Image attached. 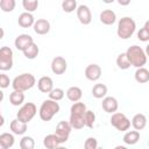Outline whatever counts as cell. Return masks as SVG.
<instances>
[{"instance_id":"8","label":"cell","mask_w":149,"mask_h":149,"mask_svg":"<svg viewBox=\"0 0 149 149\" xmlns=\"http://www.w3.org/2000/svg\"><path fill=\"white\" fill-rule=\"evenodd\" d=\"M71 126L69 123V121H59L56 126V132H55V135L56 137L58 139L59 141V144L64 143L68 141L69 139V135L71 133Z\"/></svg>"},{"instance_id":"16","label":"cell","mask_w":149,"mask_h":149,"mask_svg":"<svg viewBox=\"0 0 149 149\" xmlns=\"http://www.w3.org/2000/svg\"><path fill=\"white\" fill-rule=\"evenodd\" d=\"M17 22H19V26H21L22 28H28V27L34 26L35 19H34V16H33L31 13L23 12V13H21V14L19 15Z\"/></svg>"},{"instance_id":"46","label":"cell","mask_w":149,"mask_h":149,"mask_svg":"<svg viewBox=\"0 0 149 149\" xmlns=\"http://www.w3.org/2000/svg\"><path fill=\"white\" fill-rule=\"evenodd\" d=\"M0 149H7V148H6L3 144H1V143H0Z\"/></svg>"},{"instance_id":"14","label":"cell","mask_w":149,"mask_h":149,"mask_svg":"<svg viewBox=\"0 0 149 149\" xmlns=\"http://www.w3.org/2000/svg\"><path fill=\"white\" fill-rule=\"evenodd\" d=\"M34 31L37 35H45L50 31V23L45 19H38L34 22Z\"/></svg>"},{"instance_id":"32","label":"cell","mask_w":149,"mask_h":149,"mask_svg":"<svg viewBox=\"0 0 149 149\" xmlns=\"http://www.w3.org/2000/svg\"><path fill=\"white\" fill-rule=\"evenodd\" d=\"M35 141L31 136H23L20 141V148L21 149H34Z\"/></svg>"},{"instance_id":"6","label":"cell","mask_w":149,"mask_h":149,"mask_svg":"<svg viewBox=\"0 0 149 149\" xmlns=\"http://www.w3.org/2000/svg\"><path fill=\"white\" fill-rule=\"evenodd\" d=\"M111 125L120 132H126L130 127V120L123 113L115 112L111 116Z\"/></svg>"},{"instance_id":"17","label":"cell","mask_w":149,"mask_h":149,"mask_svg":"<svg viewBox=\"0 0 149 149\" xmlns=\"http://www.w3.org/2000/svg\"><path fill=\"white\" fill-rule=\"evenodd\" d=\"M132 126L134 127L135 130H142L146 126H147V118L144 114L142 113H137L133 116L132 119Z\"/></svg>"},{"instance_id":"23","label":"cell","mask_w":149,"mask_h":149,"mask_svg":"<svg viewBox=\"0 0 149 149\" xmlns=\"http://www.w3.org/2000/svg\"><path fill=\"white\" fill-rule=\"evenodd\" d=\"M92 94L97 99L105 98L107 94V86L105 84H95L92 88Z\"/></svg>"},{"instance_id":"30","label":"cell","mask_w":149,"mask_h":149,"mask_svg":"<svg viewBox=\"0 0 149 149\" xmlns=\"http://www.w3.org/2000/svg\"><path fill=\"white\" fill-rule=\"evenodd\" d=\"M116 65L121 70H127L128 68H130V63H129V61H128V58H127V56H126L125 52L120 54L116 57Z\"/></svg>"},{"instance_id":"34","label":"cell","mask_w":149,"mask_h":149,"mask_svg":"<svg viewBox=\"0 0 149 149\" xmlns=\"http://www.w3.org/2000/svg\"><path fill=\"white\" fill-rule=\"evenodd\" d=\"M22 6H23V8L26 9L27 13H31V12L37 9L38 1L37 0H23L22 1Z\"/></svg>"},{"instance_id":"37","label":"cell","mask_w":149,"mask_h":149,"mask_svg":"<svg viewBox=\"0 0 149 149\" xmlns=\"http://www.w3.org/2000/svg\"><path fill=\"white\" fill-rule=\"evenodd\" d=\"M62 8L66 13H71L77 9V1L76 0H64L62 2Z\"/></svg>"},{"instance_id":"15","label":"cell","mask_w":149,"mask_h":149,"mask_svg":"<svg viewBox=\"0 0 149 149\" xmlns=\"http://www.w3.org/2000/svg\"><path fill=\"white\" fill-rule=\"evenodd\" d=\"M37 87H38V90H40L41 92H43V93H49V92L54 88V81H52V79H51L50 77L43 76V77H41V78L38 79V81H37Z\"/></svg>"},{"instance_id":"39","label":"cell","mask_w":149,"mask_h":149,"mask_svg":"<svg viewBox=\"0 0 149 149\" xmlns=\"http://www.w3.org/2000/svg\"><path fill=\"white\" fill-rule=\"evenodd\" d=\"M10 84L9 77L5 73H0V88H7Z\"/></svg>"},{"instance_id":"27","label":"cell","mask_w":149,"mask_h":149,"mask_svg":"<svg viewBox=\"0 0 149 149\" xmlns=\"http://www.w3.org/2000/svg\"><path fill=\"white\" fill-rule=\"evenodd\" d=\"M9 101L13 106H19L24 101V94L23 92H19V91H13L9 94Z\"/></svg>"},{"instance_id":"9","label":"cell","mask_w":149,"mask_h":149,"mask_svg":"<svg viewBox=\"0 0 149 149\" xmlns=\"http://www.w3.org/2000/svg\"><path fill=\"white\" fill-rule=\"evenodd\" d=\"M77 17L81 24H90L92 21V14L86 5H79L77 7Z\"/></svg>"},{"instance_id":"13","label":"cell","mask_w":149,"mask_h":149,"mask_svg":"<svg viewBox=\"0 0 149 149\" xmlns=\"http://www.w3.org/2000/svg\"><path fill=\"white\" fill-rule=\"evenodd\" d=\"M101 106H102V109L105 112H107V113H115L118 111L119 104H118V100L114 97H105L102 99Z\"/></svg>"},{"instance_id":"2","label":"cell","mask_w":149,"mask_h":149,"mask_svg":"<svg viewBox=\"0 0 149 149\" xmlns=\"http://www.w3.org/2000/svg\"><path fill=\"white\" fill-rule=\"evenodd\" d=\"M135 29H136L135 21L129 16H125V17H121L118 23L116 34L120 38L127 40L133 36V34L135 33Z\"/></svg>"},{"instance_id":"31","label":"cell","mask_w":149,"mask_h":149,"mask_svg":"<svg viewBox=\"0 0 149 149\" xmlns=\"http://www.w3.org/2000/svg\"><path fill=\"white\" fill-rule=\"evenodd\" d=\"M15 0H1L0 1V8L2 12H6V13H9V12H13L14 8H15Z\"/></svg>"},{"instance_id":"25","label":"cell","mask_w":149,"mask_h":149,"mask_svg":"<svg viewBox=\"0 0 149 149\" xmlns=\"http://www.w3.org/2000/svg\"><path fill=\"white\" fill-rule=\"evenodd\" d=\"M22 52H23V55H24L26 58H28V59H34V58L37 57V55H38V52H40V49H38L37 44L31 43V44H30L28 48H26Z\"/></svg>"},{"instance_id":"29","label":"cell","mask_w":149,"mask_h":149,"mask_svg":"<svg viewBox=\"0 0 149 149\" xmlns=\"http://www.w3.org/2000/svg\"><path fill=\"white\" fill-rule=\"evenodd\" d=\"M14 142H15V139H14V135L10 134V133H2L0 135V143L3 144L7 149H9L10 147L14 146Z\"/></svg>"},{"instance_id":"38","label":"cell","mask_w":149,"mask_h":149,"mask_svg":"<svg viewBox=\"0 0 149 149\" xmlns=\"http://www.w3.org/2000/svg\"><path fill=\"white\" fill-rule=\"evenodd\" d=\"M98 147V141L95 137H88L86 139L84 143V149H97Z\"/></svg>"},{"instance_id":"35","label":"cell","mask_w":149,"mask_h":149,"mask_svg":"<svg viewBox=\"0 0 149 149\" xmlns=\"http://www.w3.org/2000/svg\"><path fill=\"white\" fill-rule=\"evenodd\" d=\"M84 123L86 127L88 128H92L93 125H94V121H95V114L92 112V111H86L84 113Z\"/></svg>"},{"instance_id":"45","label":"cell","mask_w":149,"mask_h":149,"mask_svg":"<svg viewBox=\"0 0 149 149\" xmlns=\"http://www.w3.org/2000/svg\"><path fill=\"white\" fill-rule=\"evenodd\" d=\"M55 149H68V148H65V147H62V146H58V147H56Z\"/></svg>"},{"instance_id":"22","label":"cell","mask_w":149,"mask_h":149,"mask_svg":"<svg viewBox=\"0 0 149 149\" xmlns=\"http://www.w3.org/2000/svg\"><path fill=\"white\" fill-rule=\"evenodd\" d=\"M134 76H135V80L137 83L144 84V83L149 81V71L146 68H139L135 71V74Z\"/></svg>"},{"instance_id":"3","label":"cell","mask_w":149,"mask_h":149,"mask_svg":"<svg viewBox=\"0 0 149 149\" xmlns=\"http://www.w3.org/2000/svg\"><path fill=\"white\" fill-rule=\"evenodd\" d=\"M35 84H36V79L31 73H22V74L15 77L14 80L12 81V86H13L14 91H19V92L28 91Z\"/></svg>"},{"instance_id":"1","label":"cell","mask_w":149,"mask_h":149,"mask_svg":"<svg viewBox=\"0 0 149 149\" xmlns=\"http://www.w3.org/2000/svg\"><path fill=\"white\" fill-rule=\"evenodd\" d=\"M125 54H126L130 65H133L137 69L143 68V65H146V63H147V55L143 51V49L139 45L129 47Z\"/></svg>"},{"instance_id":"12","label":"cell","mask_w":149,"mask_h":149,"mask_svg":"<svg viewBox=\"0 0 149 149\" xmlns=\"http://www.w3.org/2000/svg\"><path fill=\"white\" fill-rule=\"evenodd\" d=\"M31 43H34V40H33V37H31L30 35H28V34H21V35H19V36L15 38V41H14V44H15L16 49H17V50H21V51H23L26 48H28Z\"/></svg>"},{"instance_id":"19","label":"cell","mask_w":149,"mask_h":149,"mask_svg":"<svg viewBox=\"0 0 149 149\" xmlns=\"http://www.w3.org/2000/svg\"><path fill=\"white\" fill-rule=\"evenodd\" d=\"M81 95H83V92L78 87V86H71L68 88L66 91V97L70 101L72 102H77L81 99Z\"/></svg>"},{"instance_id":"21","label":"cell","mask_w":149,"mask_h":149,"mask_svg":"<svg viewBox=\"0 0 149 149\" xmlns=\"http://www.w3.org/2000/svg\"><path fill=\"white\" fill-rule=\"evenodd\" d=\"M139 140H140V133L137 130H129L123 135V142L129 146L137 143Z\"/></svg>"},{"instance_id":"33","label":"cell","mask_w":149,"mask_h":149,"mask_svg":"<svg viewBox=\"0 0 149 149\" xmlns=\"http://www.w3.org/2000/svg\"><path fill=\"white\" fill-rule=\"evenodd\" d=\"M149 22L147 21L146 23H144V26L139 30V33H137V38L140 40V41H143V42H147V41H149Z\"/></svg>"},{"instance_id":"4","label":"cell","mask_w":149,"mask_h":149,"mask_svg":"<svg viewBox=\"0 0 149 149\" xmlns=\"http://www.w3.org/2000/svg\"><path fill=\"white\" fill-rule=\"evenodd\" d=\"M59 108L61 107H59V104L57 101H54V100H50V99L44 100L42 102L41 107H40V111H38L41 120L50 121L59 112Z\"/></svg>"},{"instance_id":"24","label":"cell","mask_w":149,"mask_h":149,"mask_svg":"<svg viewBox=\"0 0 149 149\" xmlns=\"http://www.w3.org/2000/svg\"><path fill=\"white\" fill-rule=\"evenodd\" d=\"M43 144L47 149H55L59 146V141L55 134H49L43 139Z\"/></svg>"},{"instance_id":"11","label":"cell","mask_w":149,"mask_h":149,"mask_svg":"<svg viewBox=\"0 0 149 149\" xmlns=\"http://www.w3.org/2000/svg\"><path fill=\"white\" fill-rule=\"evenodd\" d=\"M85 77L91 80L95 81L101 77V68L98 64H90L85 69Z\"/></svg>"},{"instance_id":"42","label":"cell","mask_w":149,"mask_h":149,"mask_svg":"<svg viewBox=\"0 0 149 149\" xmlns=\"http://www.w3.org/2000/svg\"><path fill=\"white\" fill-rule=\"evenodd\" d=\"M119 3H120V5H128L129 1H121V0H119Z\"/></svg>"},{"instance_id":"36","label":"cell","mask_w":149,"mask_h":149,"mask_svg":"<svg viewBox=\"0 0 149 149\" xmlns=\"http://www.w3.org/2000/svg\"><path fill=\"white\" fill-rule=\"evenodd\" d=\"M64 91L62 88H52L50 92H49V99L50 100H54V101H59L64 98Z\"/></svg>"},{"instance_id":"5","label":"cell","mask_w":149,"mask_h":149,"mask_svg":"<svg viewBox=\"0 0 149 149\" xmlns=\"http://www.w3.org/2000/svg\"><path fill=\"white\" fill-rule=\"evenodd\" d=\"M36 112H37V108H36L35 104L26 102L23 106H21V108L16 113V119L23 123H28L36 115Z\"/></svg>"},{"instance_id":"43","label":"cell","mask_w":149,"mask_h":149,"mask_svg":"<svg viewBox=\"0 0 149 149\" xmlns=\"http://www.w3.org/2000/svg\"><path fill=\"white\" fill-rule=\"evenodd\" d=\"M2 100H3V92L0 90V102H1Z\"/></svg>"},{"instance_id":"28","label":"cell","mask_w":149,"mask_h":149,"mask_svg":"<svg viewBox=\"0 0 149 149\" xmlns=\"http://www.w3.org/2000/svg\"><path fill=\"white\" fill-rule=\"evenodd\" d=\"M86 105L84 102H80V101H77V102H73V105L71 106L70 108V115H83L85 112H86Z\"/></svg>"},{"instance_id":"41","label":"cell","mask_w":149,"mask_h":149,"mask_svg":"<svg viewBox=\"0 0 149 149\" xmlns=\"http://www.w3.org/2000/svg\"><path fill=\"white\" fill-rule=\"evenodd\" d=\"M3 35H5V31H3V29H2L1 27H0V40H2Z\"/></svg>"},{"instance_id":"10","label":"cell","mask_w":149,"mask_h":149,"mask_svg":"<svg viewBox=\"0 0 149 149\" xmlns=\"http://www.w3.org/2000/svg\"><path fill=\"white\" fill-rule=\"evenodd\" d=\"M66 68H68V63L65 58H63L62 56L55 57L51 62V71L55 74H63L66 71Z\"/></svg>"},{"instance_id":"20","label":"cell","mask_w":149,"mask_h":149,"mask_svg":"<svg viewBox=\"0 0 149 149\" xmlns=\"http://www.w3.org/2000/svg\"><path fill=\"white\" fill-rule=\"evenodd\" d=\"M10 130L16 135H23L27 132V123H23L17 119H14L10 122Z\"/></svg>"},{"instance_id":"7","label":"cell","mask_w":149,"mask_h":149,"mask_svg":"<svg viewBox=\"0 0 149 149\" xmlns=\"http://www.w3.org/2000/svg\"><path fill=\"white\" fill-rule=\"evenodd\" d=\"M13 68V50L9 47L0 49V70L7 71Z\"/></svg>"},{"instance_id":"18","label":"cell","mask_w":149,"mask_h":149,"mask_svg":"<svg viewBox=\"0 0 149 149\" xmlns=\"http://www.w3.org/2000/svg\"><path fill=\"white\" fill-rule=\"evenodd\" d=\"M100 21L106 26H111L116 21V15L112 9H105L100 13Z\"/></svg>"},{"instance_id":"26","label":"cell","mask_w":149,"mask_h":149,"mask_svg":"<svg viewBox=\"0 0 149 149\" xmlns=\"http://www.w3.org/2000/svg\"><path fill=\"white\" fill-rule=\"evenodd\" d=\"M84 114L83 115H70V120H69V123L71 126V128H74V129H81L85 123H84Z\"/></svg>"},{"instance_id":"40","label":"cell","mask_w":149,"mask_h":149,"mask_svg":"<svg viewBox=\"0 0 149 149\" xmlns=\"http://www.w3.org/2000/svg\"><path fill=\"white\" fill-rule=\"evenodd\" d=\"M3 123H5V119H3V116L0 114V127L3 126Z\"/></svg>"},{"instance_id":"44","label":"cell","mask_w":149,"mask_h":149,"mask_svg":"<svg viewBox=\"0 0 149 149\" xmlns=\"http://www.w3.org/2000/svg\"><path fill=\"white\" fill-rule=\"evenodd\" d=\"M114 149H127L126 147H123V146H116Z\"/></svg>"}]
</instances>
